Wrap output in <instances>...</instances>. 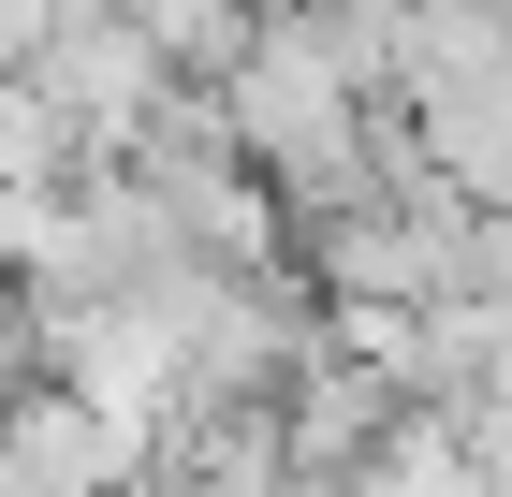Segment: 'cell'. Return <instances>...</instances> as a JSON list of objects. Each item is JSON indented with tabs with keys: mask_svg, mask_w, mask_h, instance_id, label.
<instances>
[{
	"mask_svg": "<svg viewBox=\"0 0 512 497\" xmlns=\"http://www.w3.org/2000/svg\"><path fill=\"white\" fill-rule=\"evenodd\" d=\"M293 497H381V483H366V468H352V483H293Z\"/></svg>",
	"mask_w": 512,
	"mask_h": 497,
	"instance_id": "obj_3",
	"label": "cell"
},
{
	"mask_svg": "<svg viewBox=\"0 0 512 497\" xmlns=\"http://www.w3.org/2000/svg\"><path fill=\"white\" fill-rule=\"evenodd\" d=\"M103 15L147 44L161 74H191V88L220 74V59H235V30H249V0H103Z\"/></svg>",
	"mask_w": 512,
	"mask_h": 497,
	"instance_id": "obj_2",
	"label": "cell"
},
{
	"mask_svg": "<svg viewBox=\"0 0 512 497\" xmlns=\"http://www.w3.org/2000/svg\"><path fill=\"white\" fill-rule=\"evenodd\" d=\"M15 88H44V103L74 117V147H88V161H118L132 132H147V103H161L176 74H161L147 44H132L118 15H103V0H74V15H59V30L30 44V74H15Z\"/></svg>",
	"mask_w": 512,
	"mask_h": 497,
	"instance_id": "obj_1",
	"label": "cell"
}]
</instances>
